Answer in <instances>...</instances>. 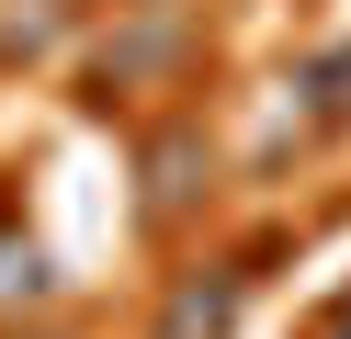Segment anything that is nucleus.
I'll use <instances>...</instances> for the list:
<instances>
[{
	"instance_id": "nucleus-2",
	"label": "nucleus",
	"mask_w": 351,
	"mask_h": 339,
	"mask_svg": "<svg viewBox=\"0 0 351 339\" xmlns=\"http://www.w3.org/2000/svg\"><path fill=\"white\" fill-rule=\"evenodd\" d=\"M34 294H46V260H34V238H23V226H0V316H12V305H34Z\"/></svg>"
},
{
	"instance_id": "nucleus-3",
	"label": "nucleus",
	"mask_w": 351,
	"mask_h": 339,
	"mask_svg": "<svg viewBox=\"0 0 351 339\" xmlns=\"http://www.w3.org/2000/svg\"><path fill=\"white\" fill-rule=\"evenodd\" d=\"M306 90H317V113H351V45H340V57H317V68H306Z\"/></svg>"
},
{
	"instance_id": "nucleus-1",
	"label": "nucleus",
	"mask_w": 351,
	"mask_h": 339,
	"mask_svg": "<svg viewBox=\"0 0 351 339\" xmlns=\"http://www.w3.org/2000/svg\"><path fill=\"white\" fill-rule=\"evenodd\" d=\"M227 316H238V283L215 271V283H182V294H170L159 339H227Z\"/></svg>"
}]
</instances>
